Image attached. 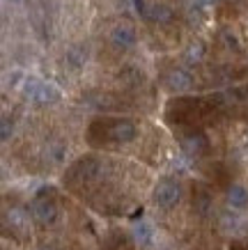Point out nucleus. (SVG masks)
Listing matches in <instances>:
<instances>
[]
</instances>
